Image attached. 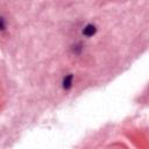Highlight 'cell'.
Masks as SVG:
<instances>
[{"label":"cell","instance_id":"7a4b0ae2","mask_svg":"<svg viewBox=\"0 0 149 149\" xmlns=\"http://www.w3.org/2000/svg\"><path fill=\"white\" fill-rule=\"evenodd\" d=\"M72 79H73V76L72 74H68L64 77L63 79V88L64 90H70L71 86H72Z\"/></svg>","mask_w":149,"mask_h":149},{"label":"cell","instance_id":"6da1fadb","mask_svg":"<svg viewBox=\"0 0 149 149\" xmlns=\"http://www.w3.org/2000/svg\"><path fill=\"white\" fill-rule=\"evenodd\" d=\"M95 31H97L95 26H93V24H87V26L84 28L83 34H84L85 36H87V37H91V36H93V35L95 34Z\"/></svg>","mask_w":149,"mask_h":149},{"label":"cell","instance_id":"3957f363","mask_svg":"<svg viewBox=\"0 0 149 149\" xmlns=\"http://www.w3.org/2000/svg\"><path fill=\"white\" fill-rule=\"evenodd\" d=\"M81 49H83V47H81L80 44H76V45H73V52H74V54H79V52L81 51Z\"/></svg>","mask_w":149,"mask_h":149},{"label":"cell","instance_id":"277c9868","mask_svg":"<svg viewBox=\"0 0 149 149\" xmlns=\"http://www.w3.org/2000/svg\"><path fill=\"white\" fill-rule=\"evenodd\" d=\"M6 28V23H5V20L2 16H0V30H3Z\"/></svg>","mask_w":149,"mask_h":149}]
</instances>
